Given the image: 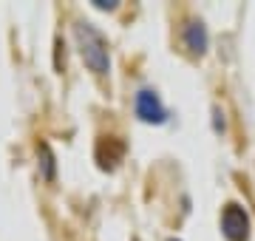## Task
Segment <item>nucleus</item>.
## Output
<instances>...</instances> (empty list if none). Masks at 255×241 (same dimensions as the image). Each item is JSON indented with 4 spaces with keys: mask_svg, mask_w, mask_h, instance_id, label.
Here are the masks:
<instances>
[{
    "mask_svg": "<svg viewBox=\"0 0 255 241\" xmlns=\"http://www.w3.org/2000/svg\"><path fill=\"white\" fill-rule=\"evenodd\" d=\"M74 37H77V46H80V54H82V60H85V65L91 68L94 74H108L111 71L108 40L94 28V23L80 20V23L74 26Z\"/></svg>",
    "mask_w": 255,
    "mask_h": 241,
    "instance_id": "1",
    "label": "nucleus"
},
{
    "mask_svg": "<svg viewBox=\"0 0 255 241\" xmlns=\"http://www.w3.org/2000/svg\"><path fill=\"white\" fill-rule=\"evenodd\" d=\"M221 233L227 236V241H247L250 236V216L244 207L238 204H227L221 213Z\"/></svg>",
    "mask_w": 255,
    "mask_h": 241,
    "instance_id": "2",
    "label": "nucleus"
},
{
    "mask_svg": "<svg viewBox=\"0 0 255 241\" xmlns=\"http://www.w3.org/2000/svg\"><path fill=\"white\" fill-rule=\"evenodd\" d=\"M136 117L142 122H150V125H162L167 120V111H164L162 100L156 97V91L150 88H142L136 94Z\"/></svg>",
    "mask_w": 255,
    "mask_h": 241,
    "instance_id": "3",
    "label": "nucleus"
},
{
    "mask_svg": "<svg viewBox=\"0 0 255 241\" xmlns=\"http://www.w3.org/2000/svg\"><path fill=\"white\" fill-rule=\"evenodd\" d=\"M182 40H184V46L190 48V54L201 57L204 51H207V43H210L204 23H201V20H187V23L182 26Z\"/></svg>",
    "mask_w": 255,
    "mask_h": 241,
    "instance_id": "4",
    "label": "nucleus"
},
{
    "mask_svg": "<svg viewBox=\"0 0 255 241\" xmlns=\"http://www.w3.org/2000/svg\"><path fill=\"white\" fill-rule=\"evenodd\" d=\"M40 153H43V167H46L43 173H46V179H51V176H54V159H51L48 145H43V148H40Z\"/></svg>",
    "mask_w": 255,
    "mask_h": 241,
    "instance_id": "5",
    "label": "nucleus"
},
{
    "mask_svg": "<svg viewBox=\"0 0 255 241\" xmlns=\"http://www.w3.org/2000/svg\"><path fill=\"white\" fill-rule=\"evenodd\" d=\"M97 3V9H114L117 6V0H94Z\"/></svg>",
    "mask_w": 255,
    "mask_h": 241,
    "instance_id": "6",
    "label": "nucleus"
},
{
    "mask_svg": "<svg viewBox=\"0 0 255 241\" xmlns=\"http://www.w3.org/2000/svg\"><path fill=\"white\" fill-rule=\"evenodd\" d=\"M173 241H176V239H173Z\"/></svg>",
    "mask_w": 255,
    "mask_h": 241,
    "instance_id": "7",
    "label": "nucleus"
}]
</instances>
